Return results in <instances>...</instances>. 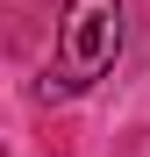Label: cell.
<instances>
[{"mask_svg": "<svg viewBox=\"0 0 150 157\" xmlns=\"http://www.w3.org/2000/svg\"><path fill=\"white\" fill-rule=\"evenodd\" d=\"M121 50V0H64V21H57V71L71 93L93 86L100 71L114 64Z\"/></svg>", "mask_w": 150, "mask_h": 157, "instance_id": "6da1fadb", "label": "cell"}]
</instances>
